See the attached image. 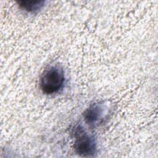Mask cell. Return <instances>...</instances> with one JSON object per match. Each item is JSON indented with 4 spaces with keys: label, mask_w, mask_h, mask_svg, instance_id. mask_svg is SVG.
Wrapping results in <instances>:
<instances>
[{
    "label": "cell",
    "mask_w": 158,
    "mask_h": 158,
    "mask_svg": "<svg viewBox=\"0 0 158 158\" xmlns=\"http://www.w3.org/2000/svg\"><path fill=\"white\" fill-rule=\"evenodd\" d=\"M65 80L64 69L59 65H51L46 69L41 75L40 89L46 94H56L63 88Z\"/></svg>",
    "instance_id": "1"
},
{
    "label": "cell",
    "mask_w": 158,
    "mask_h": 158,
    "mask_svg": "<svg viewBox=\"0 0 158 158\" xmlns=\"http://www.w3.org/2000/svg\"><path fill=\"white\" fill-rule=\"evenodd\" d=\"M17 3L19 7L22 10L30 13H36L44 7L45 1L41 0L20 1H18Z\"/></svg>",
    "instance_id": "4"
},
{
    "label": "cell",
    "mask_w": 158,
    "mask_h": 158,
    "mask_svg": "<svg viewBox=\"0 0 158 158\" xmlns=\"http://www.w3.org/2000/svg\"><path fill=\"white\" fill-rule=\"evenodd\" d=\"M108 109L104 102H95L90 104L83 113L85 122L90 127L100 125L107 118Z\"/></svg>",
    "instance_id": "3"
},
{
    "label": "cell",
    "mask_w": 158,
    "mask_h": 158,
    "mask_svg": "<svg viewBox=\"0 0 158 158\" xmlns=\"http://www.w3.org/2000/svg\"><path fill=\"white\" fill-rule=\"evenodd\" d=\"M73 149L82 157H93L97 152V143L94 136L89 133L81 125H76L72 130Z\"/></svg>",
    "instance_id": "2"
}]
</instances>
